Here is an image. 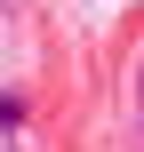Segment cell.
Instances as JSON below:
<instances>
[{
    "mask_svg": "<svg viewBox=\"0 0 144 152\" xmlns=\"http://www.w3.org/2000/svg\"><path fill=\"white\" fill-rule=\"evenodd\" d=\"M136 120H144V112H136Z\"/></svg>",
    "mask_w": 144,
    "mask_h": 152,
    "instance_id": "6da1fadb",
    "label": "cell"
}]
</instances>
